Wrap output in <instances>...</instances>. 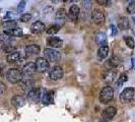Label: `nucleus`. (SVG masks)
Here are the masks:
<instances>
[{
    "label": "nucleus",
    "instance_id": "obj_25",
    "mask_svg": "<svg viewBox=\"0 0 135 122\" xmlns=\"http://www.w3.org/2000/svg\"><path fill=\"white\" fill-rule=\"evenodd\" d=\"M120 63H121V59L118 56H113L108 60V66L111 69H114V68L118 67L120 65Z\"/></svg>",
    "mask_w": 135,
    "mask_h": 122
},
{
    "label": "nucleus",
    "instance_id": "obj_3",
    "mask_svg": "<svg viewBox=\"0 0 135 122\" xmlns=\"http://www.w3.org/2000/svg\"><path fill=\"white\" fill-rule=\"evenodd\" d=\"M114 98V90L111 87H105L100 92V101L102 104H107Z\"/></svg>",
    "mask_w": 135,
    "mask_h": 122
},
{
    "label": "nucleus",
    "instance_id": "obj_22",
    "mask_svg": "<svg viewBox=\"0 0 135 122\" xmlns=\"http://www.w3.org/2000/svg\"><path fill=\"white\" fill-rule=\"evenodd\" d=\"M95 42H97V44L100 46V47H103V46H107V36L105 33H98V34L95 35Z\"/></svg>",
    "mask_w": 135,
    "mask_h": 122
},
{
    "label": "nucleus",
    "instance_id": "obj_21",
    "mask_svg": "<svg viewBox=\"0 0 135 122\" xmlns=\"http://www.w3.org/2000/svg\"><path fill=\"white\" fill-rule=\"evenodd\" d=\"M21 56L18 51H12L6 56V60L8 63H16L17 61L20 60Z\"/></svg>",
    "mask_w": 135,
    "mask_h": 122
},
{
    "label": "nucleus",
    "instance_id": "obj_30",
    "mask_svg": "<svg viewBox=\"0 0 135 122\" xmlns=\"http://www.w3.org/2000/svg\"><path fill=\"white\" fill-rule=\"evenodd\" d=\"M59 29H60V27H58V26H56V25H54V26H51V27L47 30V33L49 35H55V34H57V33L59 32Z\"/></svg>",
    "mask_w": 135,
    "mask_h": 122
},
{
    "label": "nucleus",
    "instance_id": "obj_32",
    "mask_svg": "<svg viewBox=\"0 0 135 122\" xmlns=\"http://www.w3.org/2000/svg\"><path fill=\"white\" fill-rule=\"evenodd\" d=\"M127 12L129 14H135V1H131L127 6Z\"/></svg>",
    "mask_w": 135,
    "mask_h": 122
},
{
    "label": "nucleus",
    "instance_id": "obj_2",
    "mask_svg": "<svg viewBox=\"0 0 135 122\" xmlns=\"http://www.w3.org/2000/svg\"><path fill=\"white\" fill-rule=\"evenodd\" d=\"M44 58L47 59L49 62H54L57 63L61 60V54L59 51L52 49V48H45L44 50Z\"/></svg>",
    "mask_w": 135,
    "mask_h": 122
},
{
    "label": "nucleus",
    "instance_id": "obj_10",
    "mask_svg": "<svg viewBox=\"0 0 135 122\" xmlns=\"http://www.w3.org/2000/svg\"><path fill=\"white\" fill-rule=\"evenodd\" d=\"M116 74H117V72H116L115 69H111V68H109L107 70H105L104 71V73H103V81H105L106 83H111V82H113L114 79H115L116 77Z\"/></svg>",
    "mask_w": 135,
    "mask_h": 122
},
{
    "label": "nucleus",
    "instance_id": "obj_20",
    "mask_svg": "<svg viewBox=\"0 0 135 122\" xmlns=\"http://www.w3.org/2000/svg\"><path fill=\"white\" fill-rule=\"evenodd\" d=\"M11 103L15 108H20L26 105V99L22 96H14L11 99Z\"/></svg>",
    "mask_w": 135,
    "mask_h": 122
},
{
    "label": "nucleus",
    "instance_id": "obj_5",
    "mask_svg": "<svg viewBox=\"0 0 135 122\" xmlns=\"http://www.w3.org/2000/svg\"><path fill=\"white\" fill-rule=\"evenodd\" d=\"M135 95V88H126L122 91L120 95V100L122 103H130L133 100Z\"/></svg>",
    "mask_w": 135,
    "mask_h": 122
},
{
    "label": "nucleus",
    "instance_id": "obj_34",
    "mask_svg": "<svg viewBox=\"0 0 135 122\" xmlns=\"http://www.w3.org/2000/svg\"><path fill=\"white\" fill-rule=\"evenodd\" d=\"M6 91V86L4 85V82L0 81V96H2Z\"/></svg>",
    "mask_w": 135,
    "mask_h": 122
},
{
    "label": "nucleus",
    "instance_id": "obj_9",
    "mask_svg": "<svg viewBox=\"0 0 135 122\" xmlns=\"http://www.w3.org/2000/svg\"><path fill=\"white\" fill-rule=\"evenodd\" d=\"M91 20H93V21H94L95 24H98V25L103 24V22L105 21V20H106L105 13L102 11L101 9H95V10L91 12Z\"/></svg>",
    "mask_w": 135,
    "mask_h": 122
},
{
    "label": "nucleus",
    "instance_id": "obj_8",
    "mask_svg": "<svg viewBox=\"0 0 135 122\" xmlns=\"http://www.w3.org/2000/svg\"><path fill=\"white\" fill-rule=\"evenodd\" d=\"M40 99H42V94H41L40 88H33L31 91L27 92V100L30 102L36 103V102L39 101Z\"/></svg>",
    "mask_w": 135,
    "mask_h": 122
},
{
    "label": "nucleus",
    "instance_id": "obj_18",
    "mask_svg": "<svg viewBox=\"0 0 135 122\" xmlns=\"http://www.w3.org/2000/svg\"><path fill=\"white\" fill-rule=\"evenodd\" d=\"M12 43H13V37L9 36L5 32L0 34V44H2L4 47L10 46V44H12Z\"/></svg>",
    "mask_w": 135,
    "mask_h": 122
},
{
    "label": "nucleus",
    "instance_id": "obj_37",
    "mask_svg": "<svg viewBox=\"0 0 135 122\" xmlns=\"http://www.w3.org/2000/svg\"><path fill=\"white\" fill-rule=\"evenodd\" d=\"M2 68H3V66H2V65H0V75L2 74V71H3V69H2Z\"/></svg>",
    "mask_w": 135,
    "mask_h": 122
},
{
    "label": "nucleus",
    "instance_id": "obj_36",
    "mask_svg": "<svg viewBox=\"0 0 135 122\" xmlns=\"http://www.w3.org/2000/svg\"><path fill=\"white\" fill-rule=\"evenodd\" d=\"M111 29H112V36H115L117 34V27H115V25H111Z\"/></svg>",
    "mask_w": 135,
    "mask_h": 122
},
{
    "label": "nucleus",
    "instance_id": "obj_40",
    "mask_svg": "<svg viewBox=\"0 0 135 122\" xmlns=\"http://www.w3.org/2000/svg\"><path fill=\"white\" fill-rule=\"evenodd\" d=\"M133 32H134V34H135V25H134V27H133Z\"/></svg>",
    "mask_w": 135,
    "mask_h": 122
},
{
    "label": "nucleus",
    "instance_id": "obj_11",
    "mask_svg": "<svg viewBox=\"0 0 135 122\" xmlns=\"http://www.w3.org/2000/svg\"><path fill=\"white\" fill-rule=\"evenodd\" d=\"M79 12H80V8L78 5H72V6L69 8V11H68V18L69 20H71V21H76L77 18H78V16H79Z\"/></svg>",
    "mask_w": 135,
    "mask_h": 122
},
{
    "label": "nucleus",
    "instance_id": "obj_33",
    "mask_svg": "<svg viewBox=\"0 0 135 122\" xmlns=\"http://www.w3.org/2000/svg\"><path fill=\"white\" fill-rule=\"evenodd\" d=\"M25 7H26V1H20L18 6H17V11H18V12H21V11L25 9Z\"/></svg>",
    "mask_w": 135,
    "mask_h": 122
},
{
    "label": "nucleus",
    "instance_id": "obj_14",
    "mask_svg": "<svg viewBox=\"0 0 135 122\" xmlns=\"http://www.w3.org/2000/svg\"><path fill=\"white\" fill-rule=\"evenodd\" d=\"M40 47L36 44H31V45H27V47L25 48V52L26 55L28 57H32V56H37V55L40 53Z\"/></svg>",
    "mask_w": 135,
    "mask_h": 122
},
{
    "label": "nucleus",
    "instance_id": "obj_13",
    "mask_svg": "<svg viewBox=\"0 0 135 122\" xmlns=\"http://www.w3.org/2000/svg\"><path fill=\"white\" fill-rule=\"evenodd\" d=\"M45 29H46L45 24L40 21V20H38V21H35L34 24L31 26V32L35 35H39L42 34L45 31Z\"/></svg>",
    "mask_w": 135,
    "mask_h": 122
},
{
    "label": "nucleus",
    "instance_id": "obj_28",
    "mask_svg": "<svg viewBox=\"0 0 135 122\" xmlns=\"http://www.w3.org/2000/svg\"><path fill=\"white\" fill-rule=\"evenodd\" d=\"M128 81V75L126 74V73H123V74L120 75V77L118 78V81H116V88H121L122 87V85L125 82V81Z\"/></svg>",
    "mask_w": 135,
    "mask_h": 122
},
{
    "label": "nucleus",
    "instance_id": "obj_26",
    "mask_svg": "<svg viewBox=\"0 0 135 122\" xmlns=\"http://www.w3.org/2000/svg\"><path fill=\"white\" fill-rule=\"evenodd\" d=\"M118 27L120 30H127L129 27V20L126 16H121L118 20Z\"/></svg>",
    "mask_w": 135,
    "mask_h": 122
},
{
    "label": "nucleus",
    "instance_id": "obj_12",
    "mask_svg": "<svg viewBox=\"0 0 135 122\" xmlns=\"http://www.w3.org/2000/svg\"><path fill=\"white\" fill-rule=\"evenodd\" d=\"M21 72H22V75H23V76H27V77L32 76V75L36 72V65H35V62H27V64L22 67Z\"/></svg>",
    "mask_w": 135,
    "mask_h": 122
},
{
    "label": "nucleus",
    "instance_id": "obj_19",
    "mask_svg": "<svg viewBox=\"0 0 135 122\" xmlns=\"http://www.w3.org/2000/svg\"><path fill=\"white\" fill-rule=\"evenodd\" d=\"M109 46H103V47H100L99 50H98V53H97V57L100 61H103L104 59H106L109 55Z\"/></svg>",
    "mask_w": 135,
    "mask_h": 122
},
{
    "label": "nucleus",
    "instance_id": "obj_35",
    "mask_svg": "<svg viewBox=\"0 0 135 122\" xmlns=\"http://www.w3.org/2000/svg\"><path fill=\"white\" fill-rule=\"evenodd\" d=\"M97 3H99V4H101V5H107V4H110L111 2L108 1V0H98Z\"/></svg>",
    "mask_w": 135,
    "mask_h": 122
},
{
    "label": "nucleus",
    "instance_id": "obj_23",
    "mask_svg": "<svg viewBox=\"0 0 135 122\" xmlns=\"http://www.w3.org/2000/svg\"><path fill=\"white\" fill-rule=\"evenodd\" d=\"M42 101L45 104H52L54 102V92L53 91H47L43 94Z\"/></svg>",
    "mask_w": 135,
    "mask_h": 122
},
{
    "label": "nucleus",
    "instance_id": "obj_31",
    "mask_svg": "<svg viewBox=\"0 0 135 122\" xmlns=\"http://www.w3.org/2000/svg\"><path fill=\"white\" fill-rule=\"evenodd\" d=\"M20 21H22V22H27V21H30V20H32V14L31 13H22L20 15Z\"/></svg>",
    "mask_w": 135,
    "mask_h": 122
},
{
    "label": "nucleus",
    "instance_id": "obj_16",
    "mask_svg": "<svg viewBox=\"0 0 135 122\" xmlns=\"http://www.w3.org/2000/svg\"><path fill=\"white\" fill-rule=\"evenodd\" d=\"M47 44L52 49L61 48L63 46V41L61 40L60 38H58V37H49L47 40Z\"/></svg>",
    "mask_w": 135,
    "mask_h": 122
},
{
    "label": "nucleus",
    "instance_id": "obj_15",
    "mask_svg": "<svg viewBox=\"0 0 135 122\" xmlns=\"http://www.w3.org/2000/svg\"><path fill=\"white\" fill-rule=\"evenodd\" d=\"M20 87L23 88L25 91H31L32 88H33V86H34V81H33V78L30 76V77H27V76H23L22 77V79L20 81Z\"/></svg>",
    "mask_w": 135,
    "mask_h": 122
},
{
    "label": "nucleus",
    "instance_id": "obj_6",
    "mask_svg": "<svg viewBox=\"0 0 135 122\" xmlns=\"http://www.w3.org/2000/svg\"><path fill=\"white\" fill-rule=\"evenodd\" d=\"M66 18H67V14H66L65 9H64V8L58 9L57 12H56V15H55V22H56L55 25L58 26L59 27H62V26L65 24Z\"/></svg>",
    "mask_w": 135,
    "mask_h": 122
},
{
    "label": "nucleus",
    "instance_id": "obj_7",
    "mask_svg": "<svg viewBox=\"0 0 135 122\" xmlns=\"http://www.w3.org/2000/svg\"><path fill=\"white\" fill-rule=\"evenodd\" d=\"M64 75V70L61 66H54L50 70L49 72V77L52 79V81H59L63 77Z\"/></svg>",
    "mask_w": 135,
    "mask_h": 122
},
{
    "label": "nucleus",
    "instance_id": "obj_39",
    "mask_svg": "<svg viewBox=\"0 0 135 122\" xmlns=\"http://www.w3.org/2000/svg\"><path fill=\"white\" fill-rule=\"evenodd\" d=\"M132 60H133V64H134V67H135V58H132Z\"/></svg>",
    "mask_w": 135,
    "mask_h": 122
},
{
    "label": "nucleus",
    "instance_id": "obj_4",
    "mask_svg": "<svg viewBox=\"0 0 135 122\" xmlns=\"http://www.w3.org/2000/svg\"><path fill=\"white\" fill-rule=\"evenodd\" d=\"M35 65H36V71L38 72H46L48 69L50 68V63L47 59H45L44 57H38L37 60L35 62Z\"/></svg>",
    "mask_w": 135,
    "mask_h": 122
},
{
    "label": "nucleus",
    "instance_id": "obj_1",
    "mask_svg": "<svg viewBox=\"0 0 135 122\" xmlns=\"http://www.w3.org/2000/svg\"><path fill=\"white\" fill-rule=\"evenodd\" d=\"M22 72L17 68H10L6 71V79L10 83H17L22 79Z\"/></svg>",
    "mask_w": 135,
    "mask_h": 122
},
{
    "label": "nucleus",
    "instance_id": "obj_27",
    "mask_svg": "<svg viewBox=\"0 0 135 122\" xmlns=\"http://www.w3.org/2000/svg\"><path fill=\"white\" fill-rule=\"evenodd\" d=\"M5 33L11 37H17V38H20L23 36V31H22V29H20V27H16L12 31H7Z\"/></svg>",
    "mask_w": 135,
    "mask_h": 122
},
{
    "label": "nucleus",
    "instance_id": "obj_17",
    "mask_svg": "<svg viewBox=\"0 0 135 122\" xmlns=\"http://www.w3.org/2000/svg\"><path fill=\"white\" fill-rule=\"evenodd\" d=\"M116 113H117V110H116L115 107H108V108L105 109L104 112H103V119L110 121L111 119H113L115 117Z\"/></svg>",
    "mask_w": 135,
    "mask_h": 122
},
{
    "label": "nucleus",
    "instance_id": "obj_29",
    "mask_svg": "<svg viewBox=\"0 0 135 122\" xmlns=\"http://www.w3.org/2000/svg\"><path fill=\"white\" fill-rule=\"evenodd\" d=\"M124 41L127 45V47L130 48V49H133L135 47V42L134 39L132 37H124Z\"/></svg>",
    "mask_w": 135,
    "mask_h": 122
},
{
    "label": "nucleus",
    "instance_id": "obj_38",
    "mask_svg": "<svg viewBox=\"0 0 135 122\" xmlns=\"http://www.w3.org/2000/svg\"><path fill=\"white\" fill-rule=\"evenodd\" d=\"M99 122H109V121H107V120H105V119H101Z\"/></svg>",
    "mask_w": 135,
    "mask_h": 122
},
{
    "label": "nucleus",
    "instance_id": "obj_24",
    "mask_svg": "<svg viewBox=\"0 0 135 122\" xmlns=\"http://www.w3.org/2000/svg\"><path fill=\"white\" fill-rule=\"evenodd\" d=\"M2 27L5 30V32H7V31H12V30L17 27V22L13 20H5V21L2 22Z\"/></svg>",
    "mask_w": 135,
    "mask_h": 122
}]
</instances>
